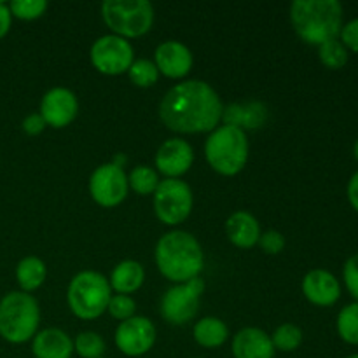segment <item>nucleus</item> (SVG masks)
Listing matches in <instances>:
<instances>
[{
    "label": "nucleus",
    "mask_w": 358,
    "mask_h": 358,
    "mask_svg": "<svg viewBox=\"0 0 358 358\" xmlns=\"http://www.w3.org/2000/svg\"><path fill=\"white\" fill-rule=\"evenodd\" d=\"M7 6H9L10 16L23 21L37 20L48 9L45 0H14V2L7 3Z\"/></svg>",
    "instance_id": "29"
},
{
    "label": "nucleus",
    "mask_w": 358,
    "mask_h": 358,
    "mask_svg": "<svg viewBox=\"0 0 358 358\" xmlns=\"http://www.w3.org/2000/svg\"><path fill=\"white\" fill-rule=\"evenodd\" d=\"M338 334L346 345L358 346V303L346 304L336 320Z\"/></svg>",
    "instance_id": "23"
},
{
    "label": "nucleus",
    "mask_w": 358,
    "mask_h": 358,
    "mask_svg": "<svg viewBox=\"0 0 358 358\" xmlns=\"http://www.w3.org/2000/svg\"><path fill=\"white\" fill-rule=\"evenodd\" d=\"M31 353L35 358H70L73 353V341L59 329H44L35 334Z\"/></svg>",
    "instance_id": "18"
},
{
    "label": "nucleus",
    "mask_w": 358,
    "mask_h": 358,
    "mask_svg": "<svg viewBox=\"0 0 358 358\" xmlns=\"http://www.w3.org/2000/svg\"><path fill=\"white\" fill-rule=\"evenodd\" d=\"M303 294L315 306H334L341 297V283L331 271L311 269L303 278Z\"/></svg>",
    "instance_id": "15"
},
{
    "label": "nucleus",
    "mask_w": 358,
    "mask_h": 358,
    "mask_svg": "<svg viewBox=\"0 0 358 358\" xmlns=\"http://www.w3.org/2000/svg\"><path fill=\"white\" fill-rule=\"evenodd\" d=\"M10 23H13V16H10L9 6L0 2V38L6 37L7 31L10 30Z\"/></svg>",
    "instance_id": "35"
},
{
    "label": "nucleus",
    "mask_w": 358,
    "mask_h": 358,
    "mask_svg": "<svg viewBox=\"0 0 358 358\" xmlns=\"http://www.w3.org/2000/svg\"><path fill=\"white\" fill-rule=\"evenodd\" d=\"M108 313L115 318V320H129L131 317H135L136 311V303L129 296L124 294H115L110 297V303H108Z\"/></svg>",
    "instance_id": "30"
},
{
    "label": "nucleus",
    "mask_w": 358,
    "mask_h": 358,
    "mask_svg": "<svg viewBox=\"0 0 358 358\" xmlns=\"http://www.w3.org/2000/svg\"><path fill=\"white\" fill-rule=\"evenodd\" d=\"M128 185L140 196L154 194L159 185V178L157 173L149 166H136L133 168L131 173L128 177Z\"/></svg>",
    "instance_id": "25"
},
{
    "label": "nucleus",
    "mask_w": 358,
    "mask_h": 358,
    "mask_svg": "<svg viewBox=\"0 0 358 358\" xmlns=\"http://www.w3.org/2000/svg\"><path fill=\"white\" fill-rule=\"evenodd\" d=\"M154 210L166 226L182 224L192 210V191L180 178H164L154 192Z\"/></svg>",
    "instance_id": "8"
},
{
    "label": "nucleus",
    "mask_w": 358,
    "mask_h": 358,
    "mask_svg": "<svg viewBox=\"0 0 358 358\" xmlns=\"http://www.w3.org/2000/svg\"><path fill=\"white\" fill-rule=\"evenodd\" d=\"M128 177L124 170L107 163L98 166L90 178V194L103 208H114L121 205L128 196Z\"/></svg>",
    "instance_id": "11"
},
{
    "label": "nucleus",
    "mask_w": 358,
    "mask_h": 358,
    "mask_svg": "<svg viewBox=\"0 0 358 358\" xmlns=\"http://www.w3.org/2000/svg\"><path fill=\"white\" fill-rule=\"evenodd\" d=\"M119 352L128 357H142L156 343V327L145 317H131L119 324L114 336Z\"/></svg>",
    "instance_id": "12"
},
{
    "label": "nucleus",
    "mask_w": 358,
    "mask_h": 358,
    "mask_svg": "<svg viewBox=\"0 0 358 358\" xmlns=\"http://www.w3.org/2000/svg\"><path fill=\"white\" fill-rule=\"evenodd\" d=\"M224 115L222 101L210 84L185 80L171 87L159 105V117L177 133H206L219 126Z\"/></svg>",
    "instance_id": "1"
},
{
    "label": "nucleus",
    "mask_w": 358,
    "mask_h": 358,
    "mask_svg": "<svg viewBox=\"0 0 358 358\" xmlns=\"http://www.w3.org/2000/svg\"><path fill=\"white\" fill-rule=\"evenodd\" d=\"M154 59L157 70L170 79H182L192 69L191 49L177 41H166L157 45Z\"/></svg>",
    "instance_id": "16"
},
{
    "label": "nucleus",
    "mask_w": 358,
    "mask_h": 358,
    "mask_svg": "<svg viewBox=\"0 0 358 358\" xmlns=\"http://www.w3.org/2000/svg\"><path fill=\"white\" fill-rule=\"evenodd\" d=\"M128 76L129 80H131L135 86L150 87L157 83V79H159V70L154 65V62L140 58L131 63V66H129L128 70Z\"/></svg>",
    "instance_id": "27"
},
{
    "label": "nucleus",
    "mask_w": 358,
    "mask_h": 358,
    "mask_svg": "<svg viewBox=\"0 0 358 358\" xmlns=\"http://www.w3.org/2000/svg\"><path fill=\"white\" fill-rule=\"evenodd\" d=\"M112 289L108 280L98 271H80L70 280L66 301L77 318L94 320L107 311Z\"/></svg>",
    "instance_id": "6"
},
{
    "label": "nucleus",
    "mask_w": 358,
    "mask_h": 358,
    "mask_svg": "<svg viewBox=\"0 0 358 358\" xmlns=\"http://www.w3.org/2000/svg\"><path fill=\"white\" fill-rule=\"evenodd\" d=\"M192 334H194L196 343L203 348H219L229 338V329L220 318L206 317L194 325Z\"/></svg>",
    "instance_id": "21"
},
{
    "label": "nucleus",
    "mask_w": 358,
    "mask_h": 358,
    "mask_svg": "<svg viewBox=\"0 0 358 358\" xmlns=\"http://www.w3.org/2000/svg\"><path fill=\"white\" fill-rule=\"evenodd\" d=\"M227 238L238 248H252L259 243L261 226L248 212H234L226 222Z\"/></svg>",
    "instance_id": "19"
},
{
    "label": "nucleus",
    "mask_w": 358,
    "mask_h": 358,
    "mask_svg": "<svg viewBox=\"0 0 358 358\" xmlns=\"http://www.w3.org/2000/svg\"><path fill=\"white\" fill-rule=\"evenodd\" d=\"M143 280H145V271H143L140 262L122 261L114 268L108 283H110L112 290L128 296V294L136 292L142 287Z\"/></svg>",
    "instance_id": "20"
},
{
    "label": "nucleus",
    "mask_w": 358,
    "mask_h": 358,
    "mask_svg": "<svg viewBox=\"0 0 358 358\" xmlns=\"http://www.w3.org/2000/svg\"><path fill=\"white\" fill-rule=\"evenodd\" d=\"M205 156L210 166L224 177L238 175L248 159V140L240 126L224 124L215 128L205 143Z\"/></svg>",
    "instance_id": "5"
},
{
    "label": "nucleus",
    "mask_w": 358,
    "mask_h": 358,
    "mask_svg": "<svg viewBox=\"0 0 358 358\" xmlns=\"http://www.w3.org/2000/svg\"><path fill=\"white\" fill-rule=\"evenodd\" d=\"M345 9L338 0H296L290 6V21L306 44L322 45L339 37Z\"/></svg>",
    "instance_id": "3"
},
{
    "label": "nucleus",
    "mask_w": 358,
    "mask_h": 358,
    "mask_svg": "<svg viewBox=\"0 0 358 358\" xmlns=\"http://www.w3.org/2000/svg\"><path fill=\"white\" fill-rule=\"evenodd\" d=\"M203 292L205 282L199 276L171 287L161 301V315L164 320L171 325H184L191 322L198 313Z\"/></svg>",
    "instance_id": "9"
},
{
    "label": "nucleus",
    "mask_w": 358,
    "mask_h": 358,
    "mask_svg": "<svg viewBox=\"0 0 358 358\" xmlns=\"http://www.w3.org/2000/svg\"><path fill=\"white\" fill-rule=\"evenodd\" d=\"M343 280H345L350 296L358 303V252L346 259L345 266H343Z\"/></svg>",
    "instance_id": "31"
},
{
    "label": "nucleus",
    "mask_w": 358,
    "mask_h": 358,
    "mask_svg": "<svg viewBox=\"0 0 358 358\" xmlns=\"http://www.w3.org/2000/svg\"><path fill=\"white\" fill-rule=\"evenodd\" d=\"M90 58L94 69L103 76H121L135 62V52L126 38L112 34L103 35L91 45Z\"/></svg>",
    "instance_id": "10"
},
{
    "label": "nucleus",
    "mask_w": 358,
    "mask_h": 358,
    "mask_svg": "<svg viewBox=\"0 0 358 358\" xmlns=\"http://www.w3.org/2000/svg\"><path fill=\"white\" fill-rule=\"evenodd\" d=\"M339 41L348 51L358 52V17L348 21V23H343L341 31H339Z\"/></svg>",
    "instance_id": "33"
},
{
    "label": "nucleus",
    "mask_w": 358,
    "mask_h": 358,
    "mask_svg": "<svg viewBox=\"0 0 358 358\" xmlns=\"http://www.w3.org/2000/svg\"><path fill=\"white\" fill-rule=\"evenodd\" d=\"M48 269L42 259L30 255L17 262L16 266V280L21 287V292H34L44 283Z\"/></svg>",
    "instance_id": "22"
},
{
    "label": "nucleus",
    "mask_w": 358,
    "mask_h": 358,
    "mask_svg": "<svg viewBox=\"0 0 358 358\" xmlns=\"http://www.w3.org/2000/svg\"><path fill=\"white\" fill-rule=\"evenodd\" d=\"M353 157L358 161V138L355 140V143H353Z\"/></svg>",
    "instance_id": "37"
},
{
    "label": "nucleus",
    "mask_w": 358,
    "mask_h": 358,
    "mask_svg": "<svg viewBox=\"0 0 358 358\" xmlns=\"http://www.w3.org/2000/svg\"><path fill=\"white\" fill-rule=\"evenodd\" d=\"M233 355L234 358H273L275 357V346L271 338L264 331L255 327L241 329L233 339Z\"/></svg>",
    "instance_id": "17"
},
{
    "label": "nucleus",
    "mask_w": 358,
    "mask_h": 358,
    "mask_svg": "<svg viewBox=\"0 0 358 358\" xmlns=\"http://www.w3.org/2000/svg\"><path fill=\"white\" fill-rule=\"evenodd\" d=\"M41 310L34 296L9 292L0 299V336L10 345H23L35 338Z\"/></svg>",
    "instance_id": "4"
},
{
    "label": "nucleus",
    "mask_w": 358,
    "mask_h": 358,
    "mask_svg": "<svg viewBox=\"0 0 358 358\" xmlns=\"http://www.w3.org/2000/svg\"><path fill=\"white\" fill-rule=\"evenodd\" d=\"M194 161V150L185 140L170 138L156 154V168L168 178H178L187 173Z\"/></svg>",
    "instance_id": "14"
},
{
    "label": "nucleus",
    "mask_w": 358,
    "mask_h": 358,
    "mask_svg": "<svg viewBox=\"0 0 358 358\" xmlns=\"http://www.w3.org/2000/svg\"><path fill=\"white\" fill-rule=\"evenodd\" d=\"M100 358H103V357H100Z\"/></svg>",
    "instance_id": "39"
},
{
    "label": "nucleus",
    "mask_w": 358,
    "mask_h": 358,
    "mask_svg": "<svg viewBox=\"0 0 358 358\" xmlns=\"http://www.w3.org/2000/svg\"><path fill=\"white\" fill-rule=\"evenodd\" d=\"M73 352L83 358H100L105 352V341L96 332H80L73 341Z\"/></svg>",
    "instance_id": "28"
},
{
    "label": "nucleus",
    "mask_w": 358,
    "mask_h": 358,
    "mask_svg": "<svg viewBox=\"0 0 358 358\" xmlns=\"http://www.w3.org/2000/svg\"><path fill=\"white\" fill-rule=\"evenodd\" d=\"M156 264L164 278L178 285L198 278L205 266V255L199 241L191 233L170 231L157 241Z\"/></svg>",
    "instance_id": "2"
},
{
    "label": "nucleus",
    "mask_w": 358,
    "mask_h": 358,
    "mask_svg": "<svg viewBox=\"0 0 358 358\" xmlns=\"http://www.w3.org/2000/svg\"><path fill=\"white\" fill-rule=\"evenodd\" d=\"M346 196H348V201L352 205V208L358 212V171L352 175L348 182V187H346Z\"/></svg>",
    "instance_id": "36"
},
{
    "label": "nucleus",
    "mask_w": 358,
    "mask_h": 358,
    "mask_svg": "<svg viewBox=\"0 0 358 358\" xmlns=\"http://www.w3.org/2000/svg\"><path fill=\"white\" fill-rule=\"evenodd\" d=\"M105 24L122 38L142 37L154 24V7L147 0H105L101 3Z\"/></svg>",
    "instance_id": "7"
},
{
    "label": "nucleus",
    "mask_w": 358,
    "mask_h": 358,
    "mask_svg": "<svg viewBox=\"0 0 358 358\" xmlns=\"http://www.w3.org/2000/svg\"><path fill=\"white\" fill-rule=\"evenodd\" d=\"M318 58H320L322 65L327 66V69L339 70L348 63L350 51L343 45V42L338 37L318 45Z\"/></svg>",
    "instance_id": "24"
},
{
    "label": "nucleus",
    "mask_w": 358,
    "mask_h": 358,
    "mask_svg": "<svg viewBox=\"0 0 358 358\" xmlns=\"http://www.w3.org/2000/svg\"><path fill=\"white\" fill-rule=\"evenodd\" d=\"M345 358H358V353H353V355H348V357H345Z\"/></svg>",
    "instance_id": "38"
},
{
    "label": "nucleus",
    "mask_w": 358,
    "mask_h": 358,
    "mask_svg": "<svg viewBox=\"0 0 358 358\" xmlns=\"http://www.w3.org/2000/svg\"><path fill=\"white\" fill-rule=\"evenodd\" d=\"M79 112V101L77 96L66 87H52L44 94L41 101L42 119L45 124L59 129L69 126Z\"/></svg>",
    "instance_id": "13"
},
{
    "label": "nucleus",
    "mask_w": 358,
    "mask_h": 358,
    "mask_svg": "<svg viewBox=\"0 0 358 358\" xmlns=\"http://www.w3.org/2000/svg\"><path fill=\"white\" fill-rule=\"evenodd\" d=\"M271 343L275 350H280V352H296L303 345V331L294 324H283L278 329H275Z\"/></svg>",
    "instance_id": "26"
},
{
    "label": "nucleus",
    "mask_w": 358,
    "mask_h": 358,
    "mask_svg": "<svg viewBox=\"0 0 358 358\" xmlns=\"http://www.w3.org/2000/svg\"><path fill=\"white\" fill-rule=\"evenodd\" d=\"M45 126H48V124H45V121L42 119V115L38 114V112H35V114H30V115H27V117H24L23 131L27 133V135L35 136V135H38V133L44 131Z\"/></svg>",
    "instance_id": "34"
},
{
    "label": "nucleus",
    "mask_w": 358,
    "mask_h": 358,
    "mask_svg": "<svg viewBox=\"0 0 358 358\" xmlns=\"http://www.w3.org/2000/svg\"><path fill=\"white\" fill-rule=\"evenodd\" d=\"M259 245L262 250L269 255H276L285 248V238L278 231H268V233L261 234L259 238Z\"/></svg>",
    "instance_id": "32"
}]
</instances>
